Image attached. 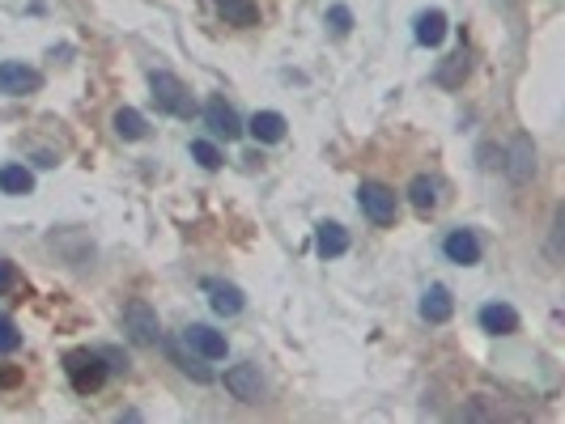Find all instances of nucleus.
Wrapping results in <instances>:
<instances>
[{
    "mask_svg": "<svg viewBox=\"0 0 565 424\" xmlns=\"http://www.w3.org/2000/svg\"><path fill=\"white\" fill-rule=\"evenodd\" d=\"M64 374L73 382L77 395H89V390H99L107 382V365H102V352H68L64 357Z\"/></svg>",
    "mask_w": 565,
    "mask_h": 424,
    "instance_id": "nucleus-1",
    "label": "nucleus"
},
{
    "mask_svg": "<svg viewBox=\"0 0 565 424\" xmlns=\"http://www.w3.org/2000/svg\"><path fill=\"white\" fill-rule=\"evenodd\" d=\"M149 89H153V102H158V110H166V115H192V94L183 89V81L174 73H162V68H153L149 73Z\"/></svg>",
    "mask_w": 565,
    "mask_h": 424,
    "instance_id": "nucleus-2",
    "label": "nucleus"
},
{
    "mask_svg": "<svg viewBox=\"0 0 565 424\" xmlns=\"http://www.w3.org/2000/svg\"><path fill=\"white\" fill-rule=\"evenodd\" d=\"M357 204H361V212H366L374 225H392L400 200H395V191L387 187V182L370 179V182H361V187H357Z\"/></svg>",
    "mask_w": 565,
    "mask_h": 424,
    "instance_id": "nucleus-3",
    "label": "nucleus"
},
{
    "mask_svg": "<svg viewBox=\"0 0 565 424\" xmlns=\"http://www.w3.org/2000/svg\"><path fill=\"white\" fill-rule=\"evenodd\" d=\"M43 89V73L30 68V64H17V60H5L0 64V94L9 98H26V94H38Z\"/></svg>",
    "mask_w": 565,
    "mask_h": 424,
    "instance_id": "nucleus-4",
    "label": "nucleus"
},
{
    "mask_svg": "<svg viewBox=\"0 0 565 424\" xmlns=\"http://www.w3.org/2000/svg\"><path fill=\"white\" fill-rule=\"evenodd\" d=\"M123 336L132 344H158V315L149 310L145 302H128L123 305Z\"/></svg>",
    "mask_w": 565,
    "mask_h": 424,
    "instance_id": "nucleus-5",
    "label": "nucleus"
},
{
    "mask_svg": "<svg viewBox=\"0 0 565 424\" xmlns=\"http://www.w3.org/2000/svg\"><path fill=\"white\" fill-rule=\"evenodd\" d=\"M225 390H230L238 403H259V395H264L259 365H230V369H225Z\"/></svg>",
    "mask_w": 565,
    "mask_h": 424,
    "instance_id": "nucleus-6",
    "label": "nucleus"
},
{
    "mask_svg": "<svg viewBox=\"0 0 565 424\" xmlns=\"http://www.w3.org/2000/svg\"><path fill=\"white\" fill-rule=\"evenodd\" d=\"M204 128H209L213 136H222V140H238V136H243V119L234 115V107L225 98H209V102H204Z\"/></svg>",
    "mask_w": 565,
    "mask_h": 424,
    "instance_id": "nucleus-7",
    "label": "nucleus"
},
{
    "mask_svg": "<svg viewBox=\"0 0 565 424\" xmlns=\"http://www.w3.org/2000/svg\"><path fill=\"white\" fill-rule=\"evenodd\" d=\"M183 344L196 352V357H204V361H222L225 357V336L204 327V323H192V327L183 331Z\"/></svg>",
    "mask_w": 565,
    "mask_h": 424,
    "instance_id": "nucleus-8",
    "label": "nucleus"
},
{
    "mask_svg": "<svg viewBox=\"0 0 565 424\" xmlns=\"http://www.w3.org/2000/svg\"><path fill=\"white\" fill-rule=\"evenodd\" d=\"M443 251H446V259L459 264V267L480 264V238L472 230H451L446 233V243H443Z\"/></svg>",
    "mask_w": 565,
    "mask_h": 424,
    "instance_id": "nucleus-9",
    "label": "nucleus"
},
{
    "mask_svg": "<svg viewBox=\"0 0 565 424\" xmlns=\"http://www.w3.org/2000/svg\"><path fill=\"white\" fill-rule=\"evenodd\" d=\"M480 327L489 331V336H515L518 331V310L506 302H489L480 305Z\"/></svg>",
    "mask_w": 565,
    "mask_h": 424,
    "instance_id": "nucleus-10",
    "label": "nucleus"
},
{
    "mask_svg": "<svg viewBox=\"0 0 565 424\" xmlns=\"http://www.w3.org/2000/svg\"><path fill=\"white\" fill-rule=\"evenodd\" d=\"M285 115H277V110H256L251 115V123H246V132H251V140L256 145H277V140H285Z\"/></svg>",
    "mask_w": 565,
    "mask_h": 424,
    "instance_id": "nucleus-11",
    "label": "nucleus"
},
{
    "mask_svg": "<svg viewBox=\"0 0 565 424\" xmlns=\"http://www.w3.org/2000/svg\"><path fill=\"white\" fill-rule=\"evenodd\" d=\"M204 289H209V305L217 310L222 318H234L243 315V289H234V284H225V280H204Z\"/></svg>",
    "mask_w": 565,
    "mask_h": 424,
    "instance_id": "nucleus-12",
    "label": "nucleus"
},
{
    "mask_svg": "<svg viewBox=\"0 0 565 424\" xmlns=\"http://www.w3.org/2000/svg\"><path fill=\"white\" fill-rule=\"evenodd\" d=\"M451 315H455L451 289H446V284H430L425 297H421V318H425V323H446Z\"/></svg>",
    "mask_w": 565,
    "mask_h": 424,
    "instance_id": "nucleus-13",
    "label": "nucleus"
},
{
    "mask_svg": "<svg viewBox=\"0 0 565 424\" xmlns=\"http://www.w3.org/2000/svg\"><path fill=\"white\" fill-rule=\"evenodd\" d=\"M413 35H417L421 47H438V43L446 38V13H443V9L417 13V22H413Z\"/></svg>",
    "mask_w": 565,
    "mask_h": 424,
    "instance_id": "nucleus-14",
    "label": "nucleus"
},
{
    "mask_svg": "<svg viewBox=\"0 0 565 424\" xmlns=\"http://www.w3.org/2000/svg\"><path fill=\"white\" fill-rule=\"evenodd\" d=\"M315 251H319L323 259H340V254L349 251V230L336 225V221H323L319 230H315Z\"/></svg>",
    "mask_w": 565,
    "mask_h": 424,
    "instance_id": "nucleus-15",
    "label": "nucleus"
},
{
    "mask_svg": "<svg viewBox=\"0 0 565 424\" xmlns=\"http://www.w3.org/2000/svg\"><path fill=\"white\" fill-rule=\"evenodd\" d=\"M438 191H443V182L430 179V174H417V179L408 182V200L417 212H434L438 208Z\"/></svg>",
    "mask_w": 565,
    "mask_h": 424,
    "instance_id": "nucleus-16",
    "label": "nucleus"
},
{
    "mask_svg": "<svg viewBox=\"0 0 565 424\" xmlns=\"http://www.w3.org/2000/svg\"><path fill=\"white\" fill-rule=\"evenodd\" d=\"M111 123H115V136H120V140H145V136H149L145 115H141V110H132V107H120Z\"/></svg>",
    "mask_w": 565,
    "mask_h": 424,
    "instance_id": "nucleus-17",
    "label": "nucleus"
},
{
    "mask_svg": "<svg viewBox=\"0 0 565 424\" xmlns=\"http://www.w3.org/2000/svg\"><path fill=\"white\" fill-rule=\"evenodd\" d=\"M230 26H256L259 22V5L256 0H213Z\"/></svg>",
    "mask_w": 565,
    "mask_h": 424,
    "instance_id": "nucleus-18",
    "label": "nucleus"
},
{
    "mask_svg": "<svg viewBox=\"0 0 565 424\" xmlns=\"http://www.w3.org/2000/svg\"><path fill=\"white\" fill-rule=\"evenodd\" d=\"M510 179L515 182H528L531 179V170H536V149L528 145V136H518L515 140V149H510Z\"/></svg>",
    "mask_w": 565,
    "mask_h": 424,
    "instance_id": "nucleus-19",
    "label": "nucleus"
},
{
    "mask_svg": "<svg viewBox=\"0 0 565 424\" xmlns=\"http://www.w3.org/2000/svg\"><path fill=\"white\" fill-rule=\"evenodd\" d=\"M0 191L5 195H30L35 191V174L26 166H0Z\"/></svg>",
    "mask_w": 565,
    "mask_h": 424,
    "instance_id": "nucleus-20",
    "label": "nucleus"
},
{
    "mask_svg": "<svg viewBox=\"0 0 565 424\" xmlns=\"http://www.w3.org/2000/svg\"><path fill=\"white\" fill-rule=\"evenodd\" d=\"M166 352H171V361L183 369L187 377H196V382H213V369L209 365H200L196 357H187V352H179V344H166Z\"/></svg>",
    "mask_w": 565,
    "mask_h": 424,
    "instance_id": "nucleus-21",
    "label": "nucleus"
},
{
    "mask_svg": "<svg viewBox=\"0 0 565 424\" xmlns=\"http://www.w3.org/2000/svg\"><path fill=\"white\" fill-rule=\"evenodd\" d=\"M467 68H472V64H467V51H459V56H451V60L438 68V81H443V85H459L467 77Z\"/></svg>",
    "mask_w": 565,
    "mask_h": 424,
    "instance_id": "nucleus-22",
    "label": "nucleus"
},
{
    "mask_svg": "<svg viewBox=\"0 0 565 424\" xmlns=\"http://www.w3.org/2000/svg\"><path fill=\"white\" fill-rule=\"evenodd\" d=\"M17 348H22V331H17V323L9 315H0V357H9Z\"/></svg>",
    "mask_w": 565,
    "mask_h": 424,
    "instance_id": "nucleus-23",
    "label": "nucleus"
},
{
    "mask_svg": "<svg viewBox=\"0 0 565 424\" xmlns=\"http://www.w3.org/2000/svg\"><path fill=\"white\" fill-rule=\"evenodd\" d=\"M192 158H196L204 170L222 166V153H217V145H209V140H192Z\"/></svg>",
    "mask_w": 565,
    "mask_h": 424,
    "instance_id": "nucleus-24",
    "label": "nucleus"
},
{
    "mask_svg": "<svg viewBox=\"0 0 565 424\" xmlns=\"http://www.w3.org/2000/svg\"><path fill=\"white\" fill-rule=\"evenodd\" d=\"M328 26H332L336 35H349V30H353V13L344 9V5H332V9H328Z\"/></svg>",
    "mask_w": 565,
    "mask_h": 424,
    "instance_id": "nucleus-25",
    "label": "nucleus"
},
{
    "mask_svg": "<svg viewBox=\"0 0 565 424\" xmlns=\"http://www.w3.org/2000/svg\"><path fill=\"white\" fill-rule=\"evenodd\" d=\"M13 284H17V272H13L9 259H0V293H9Z\"/></svg>",
    "mask_w": 565,
    "mask_h": 424,
    "instance_id": "nucleus-26",
    "label": "nucleus"
}]
</instances>
